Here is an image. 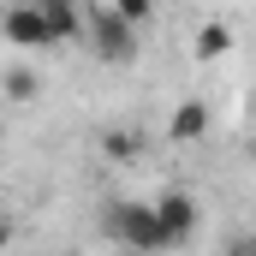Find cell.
Wrapping results in <instances>:
<instances>
[{"instance_id":"cell-1","label":"cell","mask_w":256,"mask_h":256,"mask_svg":"<svg viewBox=\"0 0 256 256\" xmlns=\"http://www.w3.org/2000/svg\"><path fill=\"white\" fill-rule=\"evenodd\" d=\"M102 232H108L114 244H126L131 256H161V250H173L167 232H161V220H155V208H149V202H131V196L102 202Z\"/></svg>"},{"instance_id":"cell-2","label":"cell","mask_w":256,"mask_h":256,"mask_svg":"<svg viewBox=\"0 0 256 256\" xmlns=\"http://www.w3.org/2000/svg\"><path fill=\"white\" fill-rule=\"evenodd\" d=\"M84 36H90V48H96L108 66H131L137 60V30H131L126 18H114L108 6H96V12L84 18Z\"/></svg>"},{"instance_id":"cell-3","label":"cell","mask_w":256,"mask_h":256,"mask_svg":"<svg viewBox=\"0 0 256 256\" xmlns=\"http://www.w3.org/2000/svg\"><path fill=\"white\" fill-rule=\"evenodd\" d=\"M149 208H155V220H161V232H167V244H173V250L196 238V220H202V208H196V196H191V191H161Z\"/></svg>"},{"instance_id":"cell-4","label":"cell","mask_w":256,"mask_h":256,"mask_svg":"<svg viewBox=\"0 0 256 256\" xmlns=\"http://www.w3.org/2000/svg\"><path fill=\"white\" fill-rule=\"evenodd\" d=\"M36 12H42L48 48H60V42H78V36H84V12H78V0H36Z\"/></svg>"},{"instance_id":"cell-5","label":"cell","mask_w":256,"mask_h":256,"mask_svg":"<svg viewBox=\"0 0 256 256\" xmlns=\"http://www.w3.org/2000/svg\"><path fill=\"white\" fill-rule=\"evenodd\" d=\"M0 36H6L12 48H48V30H42V12H36V6H12V12L0 18Z\"/></svg>"},{"instance_id":"cell-6","label":"cell","mask_w":256,"mask_h":256,"mask_svg":"<svg viewBox=\"0 0 256 256\" xmlns=\"http://www.w3.org/2000/svg\"><path fill=\"white\" fill-rule=\"evenodd\" d=\"M208 137V102H179L173 108V143H202Z\"/></svg>"},{"instance_id":"cell-7","label":"cell","mask_w":256,"mask_h":256,"mask_svg":"<svg viewBox=\"0 0 256 256\" xmlns=\"http://www.w3.org/2000/svg\"><path fill=\"white\" fill-rule=\"evenodd\" d=\"M0 90H6V102H36V96H42V78H36L30 66H12V72L0 78Z\"/></svg>"},{"instance_id":"cell-8","label":"cell","mask_w":256,"mask_h":256,"mask_svg":"<svg viewBox=\"0 0 256 256\" xmlns=\"http://www.w3.org/2000/svg\"><path fill=\"white\" fill-rule=\"evenodd\" d=\"M191 48H196V60H220V54L232 48V30H226V24H202Z\"/></svg>"},{"instance_id":"cell-9","label":"cell","mask_w":256,"mask_h":256,"mask_svg":"<svg viewBox=\"0 0 256 256\" xmlns=\"http://www.w3.org/2000/svg\"><path fill=\"white\" fill-rule=\"evenodd\" d=\"M137 149H143L137 131H108V137H102V155H108V161H131Z\"/></svg>"},{"instance_id":"cell-10","label":"cell","mask_w":256,"mask_h":256,"mask_svg":"<svg viewBox=\"0 0 256 256\" xmlns=\"http://www.w3.org/2000/svg\"><path fill=\"white\" fill-rule=\"evenodd\" d=\"M108 12H114V18H126L131 30H137V24L155 12V0H108Z\"/></svg>"},{"instance_id":"cell-11","label":"cell","mask_w":256,"mask_h":256,"mask_svg":"<svg viewBox=\"0 0 256 256\" xmlns=\"http://www.w3.org/2000/svg\"><path fill=\"white\" fill-rule=\"evenodd\" d=\"M6 244H12V214L0 208V250H6Z\"/></svg>"},{"instance_id":"cell-12","label":"cell","mask_w":256,"mask_h":256,"mask_svg":"<svg viewBox=\"0 0 256 256\" xmlns=\"http://www.w3.org/2000/svg\"><path fill=\"white\" fill-rule=\"evenodd\" d=\"M226 256H256V244H250V238H232V250H226Z\"/></svg>"},{"instance_id":"cell-13","label":"cell","mask_w":256,"mask_h":256,"mask_svg":"<svg viewBox=\"0 0 256 256\" xmlns=\"http://www.w3.org/2000/svg\"><path fill=\"white\" fill-rule=\"evenodd\" d=\"M0 143H6V126H0Z\"/></svg>"}]
</instances>
